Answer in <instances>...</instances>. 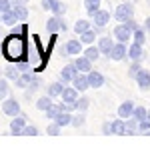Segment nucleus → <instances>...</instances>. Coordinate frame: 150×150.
Listing matches in <instances>:
<instances>
[{
	"label": "nucleus",
	"instance_id": "7ed1b4c3",
	"mask_svg": "<svg viewBox=\"0 0 150 150\" xmlns=\"http://www.w3.org/2000/svg\"><path fill=\"white\" fill-rule=\"evenodd\" d=\"M134 16V6L130 4V2H124V4H118L114 10V18L118 22H126Z\"/></svg>",
	"mask_w": 150,
	"mask_h": 150
},
{
	"label": "nucleus",
	"instance_id": "de8ad7c7",
	"mask_svg": "<svg viewBox=\"0 0 150 150\" xmlns=\"http://www.w3.org/2000/svg\"><path fill=\"white\" fill-rule=\"evenodd\" d=\"M102 130H104V134H112V130H110V122H106Z\"/></svg>",
	"mask_w": 150,
	"mask_h": 150
},
{
	"label": "nucleus",
	"instance_id": "f704fd0d",
	"mask_svg": "<svg viewBox=\"0 0 150 150\" xmlns=\"http://www.w3.org/2000/svg\"><path fill=\"white\" fill-rule=\"evenodd\" d=\"M86 124V116H84V112H80L78 116H72V124L70 126H74V128H80Z\"/></svg>",
	"mask_w": 150,
	"mask_h": 150
},
{
	"label": "nucleus",
	"instance_id": "a18cd8bd",
	"mask_svg": "<svg viewBox=\"0 0 150 150\" xmlns=\"http://www.w3.org/2000/svg\"><path fill=\"white\" fill-rule=\"evenodd\" d=\"M126 24H128V26H130V28H132V32H134V30H136V28H138V24L134 22V20H132V18H130V20H126Z\"/></svg>",
	"mask_w": 150,
	"mask_h": 150
},
{
	"label": "nucleus",
	"instance_id": "58836bf2",
	"mask_svg": "<svg viewBox=\"0 0 150 150\" xmlns=\"http://www.w3.org/2000/svg\"><path fill=\"white\" fill-rule=\"evenodd\" d=\"M138 130L140 132H150V118L148 116L142 118V120H138Z\"/></svg>",
	"mask_w": 150,
	"mask_h": 150
},
{
	"label": "nucleus",
	"instance_id": "4c0bfd02",
	"mask_svg": "<svg viewBox=\"0 0 150 150\" xmlns=\"http://www.w3.org/2000/svg\"><path fill=\"white\" fill-rule=\"evenodd\" d=\"M6 96H8V80L0 78V100H4Z\"/></svg>",
	"mask_w": 150,
	"mask_h": 150
},
{
	"label": "nucleus",
	"instance_id": "603ef678",
	"mask_svg": "<svg viewBox=\"0 0 150 150\" xmlns=\"http://www.w3.org/2000/svg\"><path fill=\"white\" fill-rule=\"evenodd\" d=\"M148 118H150V108H148Z\"/></svg>",
	"mask_w": 150,
	"mask_h": 150
},
{
	"label": "nucleus",
	"instance_id": "2f4dec72",
	"mask_svg": "<svg viewBox=\"0 0 150 150\" xmlns=\"http://www.w3.org/2000/svg\"><path fill=\"white\" fill-rule=\"evenodd\" d=\"M84 6H86V10H88V14L92 16L94 12L100 8V0H84Z\"/></svg>",
	"mask_w": 150,
	"mask_h": 150
},
{
	"label": "nucleus",
	"instance_id": "8fccbe9b",
	"mask_svg": "<svg viewBox=\"0 0 150 150\" xmlns=\"http://www.w3.org/2000/svg\"><path fill=\"white\" fill-rule=\"evenodd\" d=\"M14 4H28V0H12V6Z\"/></svg>",
	"mask_w": 150,
	"mask_h": 150
},
{
	"label": "nucleus",
	"instance_id": "bb28decb",
	"mask_svg": "<svg viewBox=\"0 0 150 150\" xmlns=\"http://www.w3.org/2000/svg\"><path fill=\"white\" fill-rule=\"evenodd\" d=\"M82 54H84V56H88L94 62V60H98V56H100V50H98V46L88 44V48H86V50H82Z\"/></svg>",
	"mask_w": 150,
	"mask_h": 150
},
{
	"label": "nucleus",
	"instance_id": "cd10ccee",
	"mask_svg": "<svg viewBox=\"0 0 150 150\" xmlns=\"http://www.w3.org/2000/svg\"><path fill=\"white\" fill-rule=\"evenodd\" d=\"M50 104H52V96H50V94H46V96H42V98H38V100H36V108L44 112Z\"/></svg>",
	"mask_w": 150,
	"mask_h": 150
},
{
	"label": "nucleus",
	"instance_id": "393cba45",
	"mask_svg": "<svg viewBox=\"0 0 150 150\" xmlns=\"http://www.w3.org/2000/svg\"><path fill=\"white\" fill-rule=\"evenodd\" d=\"M94 40H96V30H92V28H88L86 32L80 34V42L82 44H92Z\"/></svg>",
	"mask_w": 150,
	"mask_h": 150
},
{
	"label": "nucleus",
	"instance_id": "f257e3e1",
	"mask_svg": "<svg viewBox=\"0 0 150 150\" xmlns=\"http://www.w3.org/2000/svg\"><path fill=\"white\" fill-rule=\"evenodd\" d=\"M4 54L8 60H22L24 54H26V42H24V38L18 32H12L6 40H4Z\"/></svg>",
	"mask_w": 150,
	"mask_h": 150
},
{
	"label": "nucleus",
	"instance_id": "1a4fd4ad",
	"mask_svg": "<svg viewBox=\"0 0 150 150\" xmlns=\"http://www.w3.org/2000/svg\"><path fill=\"white\" fill-rule=\"evenodd\" d=\"M72 84H74V88H76L78 92H84V90H88V88H90V84H88V74H86V72H78V74L74 76Z\"/></svg>",
	"mask_w": 150,
	"mask_h": 150
},
{
	"label": "nucleus",
	"instance_id": "72a5a7b5",
	"mask_svg": "<svg viewBox=\"0 0 150 150\" xmlns=\"http://www.w3.org/2000/svg\"><path fill=\"white\" fill-rule=\"evenodd\" d=\"M140 70H142V66H140V60H134V62L130 64V68H128V76H130V78H136V74H138Z\"/></svg>",
	"mask_w": 150,
	"mask_h": 150
},
{
	"label": "nucleus",
	"instance_id": "20e7f679",
	"mask_svg": "<svg viewBox=\"0 0 150 150\" xmlns=\"http://www.w3.org/2000/svg\"><path fill=\"white\" fill-rule=\"evenodd\" d=\"M46 30L50 32V34H54V32H58V30H66V24H64V20H62V16L52 14V16L48 18V22H46Z\"/></svg>",
	"mask_w": 150,
	"mask_h": 150
},
{
	"label": "nucleus",
	"instance_id": "2eb2a0df",
	"mask_svg": "<svg viewBox=\"0 0 150 150\" xmlns=\"http://www.w3.org/2000/svg\"><path fill=\"white\" fill-rule=\"evenodd\" d=\"M74 64H76L78 72H86V74H88V72L92 70V60H90L88 56H84V54L76 58V60H74Z\"/></svg>",
	"mask_w": 150,
	"mask_h": 150
},
{
	"label": "nucleus",
	"instance_id": "b1692460",
	"mask_svg": "<svg viewBox=\"0 0 150 150\" xmlns=\"http://www.w3.org/2000/svg\"><path fill=\"white\" fill-rule=\"evenodd\" d=\"M62 90H64V82H52V84H48V94H50L52 98L60 96Z\"/></svg>",
	"mask_w": 150,
	"mask_h": 150
},
{
	"label": "nucleus",
	"instance_id": "5701e85b",
	"mask_svg": "<svg viewBox=\"0 0 150 150\" xmlns=\"http://www.w3.org/2000/svg\"><path fill=\"white\" fill-rule=\"evenodd\" d=\"M16 22H20V20L16 18V14H14V10L2 12V24H6V26H16Z\"/></svg>",
	"mask_w": 150,
	"mask_h": 150
},
{
	"label": "nucleus",
	"instance_id": "c9c22d12",
	"mask_svg": "<svg viewBox=\"0 0 150 150\" xmlns=\"http://www.w3.org/2000/svg\"><path fill=\"white\" fill-rule=\"evenodd\" d=\"M18 76H20V68H18V64H16V66H8V68H6V78L16 80Z\"/></svg>",
	"mask_w": 150,
	"mask_h": 150
},
{
	"label": "nucleus",
	"instance_id": "c756f323",
	"mask_svg": "<svg viewBox=\"0 0 150 150\" xmlns=\"http://www.w3.org/2000/svg\"><path fill=\"white\" fill-rule=\"evenodd\" d=\"M50 12H52V14H56V16H62V14L66 12V2H62V0H56V2L52 4Z\"/></svg>",
	"mask_w": 150,
	"mask_h": 150
},
{
	"label": "nucleus",
	"instance_id": "a878e982",
	"mask_svg": "<svg viewBox=\"0 0 150 150\" xmlns=\"http://www.w3.org/2000/svg\"><path fill=\"white\" fill-rule=\"evenodd\" d=\"M124 122H126V134H136V130H138V120H136L134 116H128Z\"/></svg>",
	"mask_w": 150,
	"mask_h": 150
},
{
	"label": "nucleus",
	"instance_id": "e433bc0d",
	"mask_svg": "<svg viewBox=\"0 0 150 150\" xmlns=\"http://www.w3.org/2000/svg\"><path fill=\"white\" fill-rule=\"evenodd\" d=\"M132 116H134L136 120H142V118H146V116H148V110H146L144 106H136V108H134V112H132Z\"/></svg>",
	"mask_w": 150,
	"mask_h": 150
},
{
	"label": "nucleus",
	"instance_id": "9b49d317",
	"mask_svg": "<svg viewBox=\"0 0 150 150\" xmlns=\"http://www.w3.org/2000/svg\"><path fill=\"white\" fill-rule=\"evenodd\" d=\"M60 98H62V102H68V104H74L78 100V90L74 88V86H64V90L60 94Z\"/></svg>",
	"mask_w": 150,
	"mask_h": 150
},
{
	"label": "nucleus",
	"instance_id": "c85d7f7f",
	"mask_svg": "<svg viewBox=\"0 0 150 150\" xmlns=\"http://www.w3.org/2000/svg\"><path fill=\"white\" fill-rule=\"evenodd\" d=\"M88 106H90V98H86V96H78V100L74 102V108L76 110H80V112H86L88 110Z\"/></svg>",
	"mask_w": 150,
	"mask_h": 150
},
{
	"label": "nucleus",
	"instance_id": "79ce46f5",
	"mask_svg": "<svg viewBox=\"0 0 150 150\" xmlns=\"http://www.w3.org/2000/svg\"><path fill=\"white\" fill-rule=\"evenodd\" d=\"M12 10V0H0V12Z\"/></svg>",
	"mask_w": 150,
	"mask_h": 150
},
{
	"label": "nucleus",
	"instance_id": "6ab92c4d",
	"mask_svg": "<svg viewBox=\"0 0 150 150\" xmlns=\"http://www.w3.org/2000/svg\"><path fill=\"white\" fill-rule=\"evenodd\" d=\"M110 130H112V134H120V136H124L126 134V122H124V118H116L110 122Z\"/></svg>",
	"mask_w": 150,
	"mask_h": 150
},
{
	"label": "nucleus",
	"instance_id": "f3484780",
	"mask_svg": "<svg viewBox=\"0 0 150 150\" xmlns=\"http://www.w3.org/2000/svg\"><path fill=\"white\" fill-rule=\"evenodd\" d=\"M144 44H138V42H132L130 44V48H128V58L130 60H142V56H144Z\"/></svg>",
	"mask_w": 150,
	"mask_h": 150
},
{
	"label": "nucleus",
	"instance_id": "a19ab883",
	"mask_svg": "<svg viewBox=\"0 0 150 150\" xmlns=\"http://www.w3.org/2000/svg\"><path fill=\"white\" fill-rule=\"evenodd\" d=\"M22 134H24V136H36L38 130H36V126H24L22 128Z\"/></svg>",
	"mask_w": 150,
	"mask_h": 150
},
{
	"label": "nucleus",
	"instance_id": "4be33fe9",
	"mask_svg": "<svg viewBox=\"0 0 150 150\" xmlns=\"http://www.w3.org/2000/svg\"><path fill=\"white\" fill-rule=\"evenodd\" d=\"M12 10H14L16 18H18L20 22H24V20L28 18V8H26V4H14V6H12Z\"/></svg>",
	"mask_w": 150,
	"mask_h": 150
},
{
	"label": "nucleus",
	"instance_id": "49530a36",
	"mask_svg": "<svg viewBox=\"0 0 150 150\" xmlns=\"http://www.w3.org/2000/svg\"><path fill=\"white\" fill-rule=\"evenodd\" d=\"M18 68H20V72H26V70H30V66H28L26 62H20V64H18Z\"/></svg>",
	"mask_w": 150,
	"mask_h": 150
},
{
	"label": "nucleus",
	"instance_id": "39448f33",
	"mask_svg": "<svg viewBox=\"0 0 150 150\" xmlns=\"http://www.w3.org/2000/svg\"><path fill=\"white\" fill-rule=\"evenodd\" d=\"M24 126H26V118H24V114L12 116V120H10V134H12V136L22 134V128Z\"/></svg>",
	"mask_w": 150,
	"mask_h": 150
},
{
	"label": "nucleus",
	"instance_id": "7c9ffc66",
	"mask_svg": "<svg viewBox=\"0 0 150 150\" xmlns=\"http://www.w3.org/2000/svg\"><path fill=\"white\" fill-rule=\"evenodd\" d=\"M88 28H90V22H88V20H76V24H74V32H76V34L80 36L82 32H86V30H88Z\"/></svg>",
	"mask_w": 150,
	"mask_h": 150
},
{
	"label": "nucleus",
	"instance_id": "9d476101",
	"mask_svg": "<svg viewBox=\"0 0 150 150\" xmlns=\"http://www.w3.org/2000/svg\"><path fill=\"white\" fill-rule=\"evenodd\" d=\"M76 74H78V68H76V64H74V62H72V64H66L64 68L60 70V78H62V82H66V84L74 80V76H76Z\"/></svg>",
	"mask_w": 150,
	"mask_h": 150
},
{
	"label": "nucleus",
	"instance_id": "37998d69",
	"mask_svg": "<svg viewBox=\"0 0 150 150\" xmlns=\"http://www.w3.org/2000/svg\"><path fill=\"white\" fill-rule=\"evenodd\" d=\"M38 88H40V80L34 78V80L30 82V86H28V92H34V90H38Z\"/></svg>",
	"mask_w": 150,
	"mask_h": 150
},
{
	"label": "nucleus",
	"instance_id": "ea45409f",
	"mask_svg": "<svg viewBox=\"0 0 150 150\" xmlns=\"http://www.w3.org/2000/svg\"><path fill=\"white\" fill-rule=\"evenodd\" d=\"M46 132H48V136H58V134H60V126H58L56 122L52 120V124H48Z\"/></svg>",
	"mask_w": 150,
	"mask_h": 150
},
{
	"label": "nucleus",
	"instance_id": "0eeeda50",
	"mask_svg": "<svg viewBox=\"0 0 150 150\" xmlns=\"http://www.w3.org/2000/svg\"><path fill=\"white\" fill-rule=\"evenodd\" d=\"M126 56H128L126 44H124V42H116L114 46H112V50H110V58L116 60V62H120V60H124Z\"/></svg>",
	"mask_w": 150,
	"mask_h": 150
},
{
	"label": "nucleus",
	"instance_id": "c03bdc74",
	"mask_svg": "<svg viewBox=\"0 0 150 150\" xmlns=\"http://www.w3.org/2000/svg\"><path fill=\"white\" fill-rule=\"evenodd\" d=\"M54 2H56V0H42V8H44V10H50Z\"/></svg>",
	"mask_w": 150,
	"mask_h": 150
},
{
	"label": "nucleus",
	"instance_id": "423d86ee",
	"mask_svg": "<svg viewBox=\"0 0 150 150\" xmlns=\"http://www.w3.org/2000/svg\"><path fill=\"white\" fill-rule=\"evenodd\" d=\"M2 112L6 116H16L20 114V104L16 98H8V100H4L2 102Z\"/></svg>",
	"mask_w": 150,
	"mask_h": 150
},
{
	"label": "nucleus",
	"instance_id": "dca6fc26",
	"mask_svg": "<svg viewBox=\"0 0 150 150\" xmlns=\"http://www.w3.org/2000/svg\"><path fill=\"white\" fill-rule=\"evenodd\" d=\"M82 52V42L80 40H68L66 46H64V54H70V56H78Z\"/></svg>",
	"mask_w": 150,
	"mask_h": 150
},
{
	"label": "nucleus",
	"instance_id": "473e14b6",
	"mask_svg": "<svg viewBox=\"0 0 150 150\" xmlns=\"http://www.w3.org/2000/svg\"><path fill=\"white\" fill-rule=\"evenodd\" d=\"M132 40L138 42V44H144V42H146V32H144L142 28H136V30L132 32Z\"/></svg>",
	"mask_w": 150,
	"mask_h": 150
},
{
	"label": "nucleus",
	"instance_id": "aec40b11",
	"mask_svg": "<svg viewBox=\"0 0 150 150\" xmlns=\"http://www.w3.org/2000/svg\"><path fill=\"white\" fill-rule=\"evenodd\" d=\"M32 80H34V76H32V72H30V70L20 72V76L16 78V86H18V88H28Z\"/></svg>",
	"mask_w": 150,
	"mask_h": 150
},
{
	"label": "nucleus",
	"instance_id": "09e8293b",
	"mask_svg": "<svg viewBox=\"0 0 150 150\" xmlns=\"http://www.w3.org/2000/svg\"><path fill=\"white\" fill-rule=\"evenodd\" d=\"M144 30H146V32H150V18H146V20H144Z\"/></svg>",
	"mask_w": 150,
	"mask_h": 150
},
{
	"label": "nucleus",
	"instance_id": "ddd939ff",
	"mask_svg": "<svg viewBox=\"0 0 150 150\" xmlns=\"http://www.w3.org/2000/svg\"><path fill=\"white\" fill-rule=\"evenodd\" d=\"M134 80L138 82V88H140V90H148V88H150V72L146 68H142L138 74H136V78H134Z\"/></svg>",
	"mask_w": 150,
	"mask_h": 150
},
{
	"label": "nucleus",
	"instance_id": "f8f14e48",
	"mask_svg": "<svg viewBox=\"0 0 150 150\" xmlns=\"http://www.w3.org/2000/svg\"><path fill=\"white\" fill-rule=\"evenodd\" d=\"M88 84H90V88H102L104 86V76L98 72V70H90L88 72Z\"/></svg>",
	"mask_w": 150,
	"mask_h": 150
},
{
	"label": "nucleus",
	"instance_id": "3c124183",
	"mask_svg": "<svg viewBox=\"0 0 150 150\" xmlns=\"http://www.w3.org/2000/svg\"><path fill=\"white\" fill-rule=\"evenodd\" d=\"M0 22H2V12H0Z\"/></svg>",
	"mask_w": 150,
	"mask_h": 150
},
{
	"label": "nucleus",
	"instance_id": "6e6552de",
	"mask_svg": "<svg viewBox=\"0 0 150 150\" xmlns=\"http://www.w3.org/2000/svg\"><path fill=\"white\" fill-rule=\"evenodd\" d=\"M108 20H110V12H106V10H98L92 14V22L96 28H104L106 24H108Z\"/></svg>",
	"mask_w": 150,
	"mask_h": 150
},
{
	"label": "nucleus",
	"instance_id": "412c9836",
	"mask_svg": "<svg viewBox=\"0 0 150 150\" xmlns=\"http://www.w3.org/2000/svg\"><path fill=\"white\" fill-rule=\"evenodd\" d=\"M54 122H56L60 128L70 126V124H72V112H66V110H62V112H60V114L54 118Z\"/></svg>",
	"mask_w": 150,
	"mask_h": 150
},
{
	"label": "nucleus",
	"instance_id": "4468645a",
	"mask_svg": "<svg viewBox=\"0 0 150 150\" xmlns=\"http://www.w3.org/2000/svg\"><path fill=\"white\" fill-rule=\"evenodd\" d=\"M112 46H114V40H112L110 36H102V38L98 40V50H100V54H104V56H110Z\"/></svg>",
	"mask_w": 150,
	"mask_h": 150
},
{
	"label": "nucleus",
	"instance_id": "f03ea898",
	"mask_svg": "<svg viewBox=\"0 0 150 150\" xmlns=\"http://www.w3.org/2000/svg\"><path fill=\"white\" fill-rule=\"evenodd\" d=\"M112 36L116 38V42H124L126 44V42H130V38H132V28L126 22H120L118 26H114Z\"/></svg>",
	"mask_w": 150,
	"mask_h": 150
},
{
	"label": "nucleus",
	"instance_id": "a211bd4d",
	"mask_svg": "<svg viewBox=\"0 0 150 150\" xmlns=\"http://www.w3.org/2000/svg\"><path fill=\"white\" fill-rule=\"evenodd\" d=\"M134 108H136V106H134V102H132V100H124V102H122L120 106H118V116L126 120L128 116H132Z\"/></svg>",
	"mask_w": 150,
	"mask_h": 150
}]
</instances>
